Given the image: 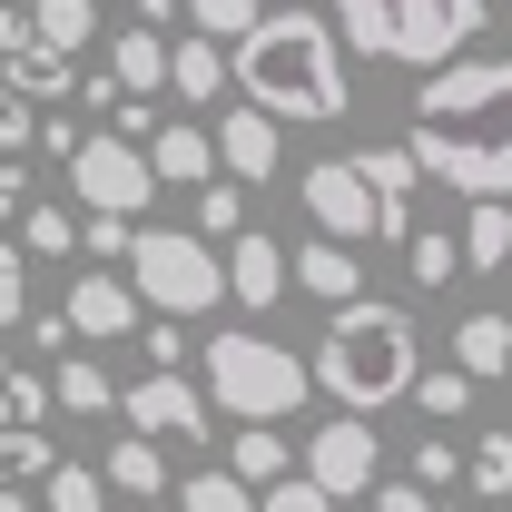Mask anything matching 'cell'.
Instances as JSON below:
<instances>
[{"label":"cell","mask_w":512,"mask_h":512,"mask_svg":"<svg viewBox=\"0 0 512 512\" xmlns=\"http://www.w3.org/2000/svg\"><path fill=\"white\" fill-rule=\"evenodd\" d=\"M404 158L424 178L463 188L473 207H512V60H453L414 89Z\"/></svg>","instance_id":"1"},{"label":"cell","mask_w":512,"mask_h":512,"mask_svg":"<svg viewBox=\"0 0 512 512\" xmlns=\"http://www.w3.org/2000/svg\"><path fill=\"white\" fill-rule=\"evenodd\" d=\"M237 99L266 109V119H345L355 109V89H345V40L325 30V10H266L247 40H237Z\"/></svg>","instance_id":"2"},{"label":"cell","mask_w":512,"mask_h":512,"mask_svg":"<svg viewBox=\"0 0 512 512\" xmlns=\"http://www.w3.org/2000/svg\"><path fill=\"white\" fill-rule=\"evenodd\" d=\"M316 394H335V414H384V404H414V384H424V325L404 316V306H345V316L316 335Z\"/></svg>","instance_id":"3"},{"label":"cell","mask_w":512,"mask_h":512,"mask_svg":"<svg viewBox=\"0 0 512 512\" xmlns=\"http://www.w3.org/2000/svg\"><path fill=\"white\" fill-rule=\"evenodd\" d=\"M335 20H345V50L444 79L463 40L483 30V0H335Z\"/></svg>","instance_id":"4"},{"label":"cell","mask_w":512,"mask_h":512,"mask_svg":"<svg viewBox=\"0 0 512 512\" xmlns=\"http://www.w3.org/2000/svg\"><path fill=\"white\" fill-rule=\"evenodd\" d=\"M306 394H316V365L296 345H266L256 325L207 335V404L217 414H237V424H296Z\"/></svg>","instance_id":"5"},{"label":"cell","mask_w":512,"mask_h":512,"mask_svg":"<svg viewBox=\"0 0 512 512\" xmlns=\"http://www.w3.org/2000/svg\"><path fill=\"white\" fill-rule=\"evenodd\" d=\"M128 286H138L148 316L188 325V316H217V306H227V256L207 247V237H188V227H138Z\"/></svg>","instance_id":"6"},{"label":"cell","mask_w":512,"mask_h":512,"mask_svg":"<svg viewBox=\"0 0 512 512\" xmlns=\"http://www.w3.org/2000/svg\"><path fill=\"white\" fill-rule=\"evenodd\" d=\"M69 188H79V207H89V217H128V227H138V207L158 197V168H148V148H138V138L89 128V148L69 158Z\"/></svg>","instance_id":"7"},{"label":"cell","mask_w":512,"mask_h":512,"mask_svg":"<svg viewBox=\"0 0 512 512\" xmlns=\"http://www.w3.org/2000/svg\"><path fill=\"white\" fill-rule=\"evenodd\" d=\"M306 483H316L325 503H375L384 493V444L365 414H335V424H316L306 434Z\"/></svg>","instance_id":"8"},{"label":"cell","mask_w":512,"mask_h":512,"mask_svg":"<svg viewBox=\"0 0 512 512\" xmlns=\"http://www.w3.org/2000/svg\"><path fill=\"white\" fill-rule=\"evenodd\" d=\"M296 197L316 207V227L335 237V247H375V237H384V207H375V178H365V158H316Z\"/></svg>","instance_id":"9"},{"label":"cell","mask_w":512,"mask_h":512,"mask_svg":"<svg viewBox=\"0 0 512 512\" xmlns=\"http://www.w3.org/2000/svg\"><path fill=\"white\" fill-rule=\"evenodd\" d=\"M119 414H128V434H148V444H207V434H217V424H207L217 404H207V384H188V375H138Z\"/></svg>","instance_id":"10"},{"label":"cell","mask_w":512,"mask_h":512,"mask_svg":"<svg viewBox=\"0 0 512 512\" xmlns=\"http://www.w3.org/2000/svg\"><path fill=\"white\" fill-rule=\"evenodd\" d=\"M69 335H79V355H89V345H119V335H148V306H138V286H128V276H109V266H89V276H79V286H69Z\"/></svg>","instance_id":"11"},{"label":"cell","mask_w":512,"mask_h":512,"mask_svg":"<svg viewBox=\"0 0 512 512\" xmlns=\"http://www.w3.org/2000/svg\"><path fill=\"white\" fill-rule=\"evenodd\" d=\"M276 158H286V128L266 119V109H227V119H217V168H227L237 188H266Z\"/></svg>","instance_id":"12"},{"label":"cell","mask_w":512,"mask_h":512,"mask_svg":"<svg viewBox=\"0 0 512 512\" xmlns=\"http://www.w3.org/2000/svg\"><path fill=\"white\" fill-rule=\"evenodd\" d=\"M286 286H296V256L276 247L266 227H247V237L227 247V296H237V306H256V316H276V296H286Z\"/></svg>","instance_id":"13"},{"label":"cell","mask_w":512,"mask_h":512,"mask_svg":"<svg viewBox=\"0 0 512 512\" xmlns=\"http://www.w3.org/2000/svg\"><path fill=\"white\" fill-rule=\"evenodd\" d=\"M148 168H158V188H217V128H197V119H168L158 138H148Z\"/></svg>","instance_id":"14"},{"label":"cell","mask_w":512,"mask_h":512,"mask_svg":"<svg viewBox=\"0 0 512 512\" xmlns=\"http://www.w3.org/2000/svg\"><path fill=\"white\" fill-rule=\"evenodd\" d=\"M365 178H375V207H384V247H414L424 227H414V188H424V168L404 158V148H365Z\"/></svg>","instance_id":"15"},{"label":"cell","mask_w":512,"mask_h":512,"mask_svg":"<svg viewBox=\"0 0 512 512\" xmlns=\"http://www.w3.org/2000/svg\"><path fill=\"white\" fill-rule=\"evenodd\" d=\"M168 89H178V99H227V89H237V50H217V40H168Z\"/></svg>","instance_id":"16"},{"label":"cell","mask_w":512,"mask_h":512,"mask_svg":"<svg viewBox=\"0 0 512 512\" xmlns=\"http://www.w3.org/2000/svg\"><path fill=\"white\" fill-rule=\"evenodd\" d=\"M0 79H10V89H20L30 109H60V99H79V89H89V79H79V60H60V50H40V40H20Z\"/></svg>","instance_id":"17"},{"label":"cell","mask_w":512,"mask_h":512,"mask_svg":"<svg viewBox=\"0 0 512 512\" xmlns=\"http://www.w3.org/2000/svg\"><path fill=\"white\" fill-rule=\"evenodd\" d=\"M296 286H306V296H325L335 316H345V306H365V266H355V247H335V237L296 247Z\"/></svg>","instance_id":"18"},{"label":"cell","mask_w":512,"mask_h":512,"mask_svg":"<svg viewBox=\"0 0 512 512\" xmlns=\"http://www.w3.org/2000/svg\"><path fill=\"white\" fill-rule=\"evenodd\" d=\"M109 79H119L128 99H158L168 89V40L158 30H109Z\"/></svg>","instance_id":"19"},{"label":"cell","mask_w":512,"mask_h":512,"mask_svg":"<svg viewBox=\"0 0 512 512\" xmlns=\"http://www.w3.org/2000/svg\"><path fill=\"white\" fill-rule=\"evenodd\" d=\"M227 473H237L247 493H276V483H296L306 463L286 453V434H276V424H247V434H237V463H227Z\"/></svg>","instance_id":"20"},{"label":"cell","mask_w":512,"mask_h":512,"mask_svg":"<svg viewBox=\"0 0 512 512\" xmlns=\"http://www.w3.org/2000/svg\"><path fill=\"white\" fill-rule=\"evenodd\" d=\"M89 30H99V0H30V40H40V50L79 60V50H89Z\"/></svg>","instance_id":"21"},{"label":"cell","mask_w":512,"mask_h":512,"mask_svg":"<svg viewBox=\"0 0 512 512\" xmlns=\"http://www.w3.org/2000/svg\"><path fill=\"white\" fill-rule=\"evenodd\" d=\"M453 365L483 384V375H503L512 365V316H463L453 325Z\"/></svg>","instance_id":"22"},{"label":"cell","mask_w":512,"mask_h":512,"mask_svg":"<svg viewBox=\"0 0 512 512\" xmlns=\"http://www.w3.org/2000/svg\"><path fill=\"white\" fill-rule=\"evenodd\" d=\"M60 414H109V404H128V384H109V365L99 355H60Z\"/></svg>","instance_id":"23"},{"label":"cell","mask_w":512,"mask_h":512,"mask_svg":"<svg viewBox=\"0 0 512 512\" xmlns=\"http://www.w3.org/2000/svg\"><path fill=\"white\" fill-rule=\"evenodd\" d=\"M512 256V207H463V276H503Z\"/></svg>","instance_id":"24"},{"label":"cell","mask_w":512,"mask_h":512,"mask_svg":"<svg viewBox=\"0 0 512 512\" xmlns=\"http://www.w3.org/2000/svg\"><path fill=\"white\" fill-rule=\"evenodd\" d=\"M50 404H60V384L10 365V375H0V434H40V424H50Z\"/></svg>","instance_id":"25"},{"label":"cell","mask_w":512,"mask_h":512,"mask_svg":"<svg viewBox=\"0 0 512 512\" xmlns=\"http://www.w3.org/2000/svg\"><path fill=\"white\" fill-rule=\"evenodd\" d=\"M109 483H119V493H168V444L119 434V444H109Z\"/></svg>","instance_id":"26"},{"label":"cell","mask_w":512,"mask_h":512,"mask_svg":"<svg viewBox=\"0 0 512 512\" xmlns=\"http://www.w3.org/2000/svg\"><path fill=\"white\" fill-rule=\"evenodd\" d=\"M404 276H414L424 296H444L453 276H463V237H444V227H424V237L404 247Z\"/></svg>","instance_id":"27"},{"label":"cell","mask_w":512,"mask_h":512,"mask_svg":"<svg viewBox=\"0 0 512 512\" xmlns=\"http://www.w3.org/2000/svg\"><path fill=\"white\" fill-rule=\"evenodd\" d=\"M50 473H60L50 434H0V493H30V483H50Z\"/></svg>","instance_id":"28"},{"label":"cell","mask_w":512,"mask_h":512,"mask_svg":"<svg viewBox=\"0 0 512 512\" xmlns=\"http://www.w3.org/2000/svg\"><path fill=\"white\" fill-rule=\"evenodd\" d=\"M256 20H266V0H188V30H197V40H217V50H237Z\"/></svg>","instance_id":"29"},{"label":"cell","mask_w":512,"mask_h":512,"mask_svg":"<svg viewBox=\"0 0 512 512\" xmlns=\"http://www.w3.org/2000/svg\"><path fill=\"white\" fill-rule=\"evenodd\" d=\"M463 483H473L483 503H512V434H503V424H493L483 444L463 453Z\"/></svg>","instance_id":"30"},{"label":"cell","mask_w":512,"mask_h":512,"mask_svg":"<svg viewBox=\"0 0 512 512\" xmlns=\"http://www.w3.org/2000/svg\"><path fill=\"white\" fill-rule=\"evenodd\" d=\"M40 512H109V473H89V463H60V473L40 483Z\"/></svg>","instance_id":"31"},{"label":"cell","mask_w":512,"mask_h":512,"mask_svg":"<svg viewBox=\"0 0 512 512\" xmlns=\"http://www.w3.org/2000/svg\"><path fill=\"white\" fill-rule=\"evenodd\" d=\"M79 227H89V217H69V207H50V197H40V207L20 217V237H30V256H69V247H79Z\"/></svg>","instance_id":"32"},{"label":"cell","mask_w":512,"mask_h":512,"mask_svg":"<svg viewBox=\"0 0 512 512\" xmlns=\"http://www.w3.org/2000/svg\"><path fill=\"white\" fill-rule=\"evenodd\" d=\"M414 404H424L434 424H453V414L473 404V375H463V365H424V384H414Z\"/></svg>","instance_id":"33"},{"label":"cell","mask_w":512,"mask_h":512,"mask_svg":"<svg viewBox=\"0 0 512 512\" xmlns=\"http://www.w3.org/2000/svg\"><path fill=\"white\" fill-rule=\"evenodd\" d=\"M197 237H207V247H237V237H247V197L207 188V197H197Z\"/></svg>","instance_id":"34"},{"label":"cell","mask_w":512,"mask_h":512,"mask_svg":"<svg viewBox=\"0 0 512 512\" xmlns=\"http://www.w3.org/2000/svg\"><path fill=\"white\" fill-rule=\"evenodd\" d=\"M188 512H256V493L237 483V473H188V493H178Z\"/></svg>","instance_id":"35"},{"label":"cell","mask_w":512,"mask_h":512,"mask_svg":"<svg viewBox=\"0 0 512 512\" xmlns=\"http://www.w3.org/2000/svg\"><path fill=\"white\" fill-rule=\"evenodd\" d=\"M40 119H50V109H30V99H20V89L0 79V158H20V148H40Z\"/></svg>","instance_id":"36"},{"label":"cell","mask_w":512,"mask_h":512,"mask_svg":"<svg viewBox=\"0 0 512 512\" xmlns=\"http://www.w3.org/2000/svg\"><path fill=\"white\" fill-rule=\"evenodd\" d=\"M444 483H463V453L444 434H414V493H444Z\"/></svg>","instance_id":"37"},{"label":"cell","mask_w":512,"mask_h":512,"mask_svg":"<svg viewBox=\"0 0 512 512\" xmlns=\"http://www.w3.org/2000/svg\"><path fill=\"white\" fill-rule=\"evenodd\" d=\"M79 247L99 256V266H128V256H138V227H128V217H89V227H79Z\"/></svg>","instance_id":"38"},{"label":"cell","mask_w":512,"mask_h":512,"mask_svg":"<svg viewBox=\"0 0 512 512\" xmlns=\"http://www.w3.org/2000/svg\"><path fill=\"white\" fill-rule=\"evenodd\" d=\"M30 316V266H20V247H10V227H0V325Z\"/></svg>","instance_id":"39"},{"label":"cell","mask_w":512,"mask_h":512,"mask_svg":"<svg viewBox=\"0 0 512 512\" xmlns=\"http://www.w3.org/2000/svg\"><path fill=\"white\" fill-rule=\"evenodd\" d=\"M138 345H148V375H188V325H148V335H138Z\"/></svg>","instance_id":"40"},{"label":"cell","mask_w":512,"mask_h":512,"mask_svg":"<svg viewBox=\"0 0 512 512\" xmlns=\"http://www.w3.org/2000/svg\"><path fill=\"white\" fill-rule=\"evenodd\" d=\"M40 148H50V158H60V168H69V158L89 148V128H79V119H60V109H50V119H40Z\"/></svg>","instance_id":"41"},{"label":"cell","mask_w":512,"mask_h":512,"mask_svg":"<svg viewBox=\"0 0 512 512\" xmlns=\"http://www.w3.org/2000/svg\"><path fill=\"white\" fill-rule=\"evenodd\" d=\"M256 512H335V503H325L316 483H306V473H296V483H276V493H266V503H256Z\"/></svg>","instance_id":"42"},{"label":"cell","mask_w":512,"mask_h":512,"mask_svg":"<svg viewBox=\"0 0 512 512\" xmlns=\"http://www.w3.org/2000/svg\"><path fill=\"white\" fill-rule=\"evenodd\" d=\"M30 207H40V197H30V178H20V158H0V227L30 217Z\"/></svg>","instance_id":"43"},{"label":"cell","mask_w":512,"mask_h":512,"mask_svg":"<svg viewBox=\"0 0 512 512\" xmlns=\"http://www.w3.org/2000/svg\"><path fill=\"white\" fill-rule=\"evenodd\" d=\"M79 109H109V128H119V119H128V109H138V99H128L119 79H89V89H79Z\"/></svg>","instance_id":"44"},{"label":"cell","mask_w":512,"mask_h":512,"mask_svg":"<svg viewBox=\"0 0 512 512\" xmlns=\"http://www.w3.org/2000/svg\"><path fill=\"white\" fill-rule=\"evenodd\" d=\"M365 512H434V493H414V483H384Z\"/></svg>","instance_id":"45"},{"label":"cell","mask_w":512,"mask_h":512,"mask_svg":"<svg viewBox=\"0 0 512 512\" xmlns=\"http://www.w3.org/2000/svg\"><path fill=\"white\" fill-rule=\"evenodd\" d=\"M178 20V0H138V30H168Z\"/></svg>","instance_id":"46"},{"label":"cell","mask_w":512,"mask_h":512,"mask_svg":"<svg viewBox=\"0 0 512 512\" xmlns=\"http://www.w3.org/2000/svg\"><path fill=\"white\" fill-rule=\"evenodd\" d=\"M0 512H30V493H0Z\"/></svg>","instance_id":"47"},{"label":"cell","mask_w":512,"mask_h":512,"mask_svg":"<svg viewBox=\"0 0 512 512\" xmlns=\"http://www.w3.org/2000/svg\"><path fill=\"white\" fill-rule=\"evenodd\" d=\"M434 512H463V503H444V493H434Z\"/></svg>","instance_id":"48"},{"label":"cell","mask_w":512,"mask_h":512,"mask_svg":"<svg viewBox=\"0 0 512 512\" xmlns=\"http://www.w3.org/2000/svg\"><path fill=\"white\" fill-rule=\"evenodd\" d=\"M0 10H30V0H0Z\"/></svg>","instance_id":"49"},{"label":"cell","mask_w":512,"mask_h":512,"mask_svg":"<svg viewBox=\"0 0 512 512\" xmlns=\"http://www.w3.org/2000/svg\"><path fill=\"white\" fill-rule=\"evenodd\" d=\"M0 375H10V355H0Z\"/></svg>","instance_id":"50"}]
</instances>
